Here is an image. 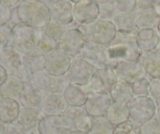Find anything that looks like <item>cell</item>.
Wrapping results in <instances>:
<instances>
[{"mask_svg":"<svg viewBox=\"0 0 160 134\" xmlns=\"http://www.w3.org/2000/svg\"><path fill=\"white\" fill-rule=\"evenodd\" d=\"M31 83L45 94H62L70 82L66 75L56 76L44 69L33 74Z\"/></svg>","mask_w":160,"mask_h":134,"instance_id":"obj_1","label":"cell"},{"mask_svg":"<svg viewBox=\"0 0 160 134\" xmlns=\"http://www.w3.org/2000/svg\"><path fill=\"white\" fill-rule=\"evenodd\" d=\"M130 119L141 126L156 115V103L151 97H134L128 104Z\"/></svg>","mask_w":160,"mask_h":134,"instance_id":"obj_2","label":"cell"},{"mask_svg":"<svg viewBox=\"0 0 160 134\" xmlns=\"http://www.w3.org/2000/svg\"><path fill=\"white\" fill-rule=\"evenodd\" d=\"M117 82V76L112 67H106L98 69L90 83L87 86L81 87L88 94L90 93L109 94Z\"/></svg>","mask_w":160,"mask_h":134,"instance_id":"obj_3","label":"cell"},{"mask_svg":"<svg viewBox=\"0 0 160 134\" xmlns=\"http://www.w3.org/2000/svg\"><path fill=\"white\" fill-rule=\"evenodd\" d=\"M97 70L98 69L91 65L87 61L81 58L75 57L72 59L70 68L66 75L70 83L79 86H85L90 83Z\"/></svg>","mask_w":160,"mask_h":134,"instance_id":"obj_4","label":"cell"},{"mask_svg":"<svg viewBox=\"0 0 160 134\" xmlns=\"http://www.w3.org/2000/svg\"><path fill=\"white\" fill-rule=\"evenodd\" d=\"M62 117L70 130H78L87 133L90 131L93 118L89 115L84 106H68Z\"/></svg>","mask_w":160,"mask_h":134,"instance_id":"obj_5","label":"cell"},{"mask_svg":"<svg viewBox=\"0 0 160 134\" xmlns=\"http://www.w3.org/2000/svg\"><path fill=\"white\" fill-rule=\"evenodd\" d=\"M117 81L133 84L135 82L147 78L146 72L139 61H122L112 68Z\"/></svg>","mask_w":160,"mask_h":134,"instance_id":"obj_6","label":"cell"},{"mask_svg":"<svg viewBox=\"0 0 160 134\" xmlns=\"http://www.w3.org/2000/svg\"><path fill=\"white\" fill-rule=\"evenodd\" d=\"M31 31L27 27L17 25L12 31L11 46L21 55H28L37 51L38 43H36L32 37Z\"/></svg>","mask_w":160,"mask_h":134,"instance_id":"obj_7","label":"cell"},{"mask_svg":"<svg viewBox=\"0 0 160 134\" xmlns=\"http://www.w3.org/2000/svg\"><path fill=\"white\" fill-rule=\"evenodd\" d=\"M77 57L87 61L96 69L104 68L106 67L112 68V64L108 58L107 48L102 45L90 46L86 43Z\"/></svg>","mask_w":160,"mask_h":134,"instance_id":"obj_8","label":"cell"},{"mask_svg":"<svg viewBox=\"0 0 160 134\" xmlns=\"http://www.w3.org/2000/svg\"><path fill=\"white\" fill-rule=\"evenodd\" d=\"M108 58L112 68L122 61H138L142 55L138 46L132 44H111L107 47Z\"/></svg>","mask_w":160,"mask_h":134,"instance_id":"obj_9","label":"cell"},{"mask_svg":"<svg viewBox=\"0 0 160 134\" xmlns=\"http://www.w3.org/2000/svg\"><path fill=\"white\" fill-rule=\"evenodd\" d=\"M72 58L62 50L56 49L45 56V70L56 76L65 75L70 68Z\"/></svg>","mask_w":160,"mask_h":134,"instance_id":"obj_10","label":"cell"},{"mask_svg":"<svg viewBox=\"0 0 160 134\" xmlns=\"http://www.w3.org/2000/svg\"><path fill=\"white\" fill-rule=\"evenodd\" d=\"M112 102L109 94L90 93L88 94V99L84 105V108L92 118L106 116V113L109 105Z\"/></svg>","mask_w":160,"mask_h":134,"instance_id":"obj_11","label":"cell"},{"mask_svg":"<svg viewBox=\"0 0 160 134\" xmlns=\"http://www.w3.org/2000/svg\"><path fill=\"white\" fill-rule=\"evenodd\" d=\"M67 108L62 94H45L40 110L44 115H62Z\"/></svg>","mask_w":160,"mask_h":134,"instance_id":"obj_12","label":"cell"},{"mask_svg":"<svg viewBox=\"0 0 160 134\" xmlns=\"http://www.w3.org/2000/svg\"><path fill=\"white\" fill-rule=\"evenodd\" d=\"M0 65L6 69L8 75H14L23 65L22 55L11 45L0 49Z\"/></svg>","mask_w":160,"mask_h":134,"instance_id":"obj_13","label":"cell"},{"mask_svg":"<svg viewBox=\"0 0 160 134\" xmlns=\"http://www.w3.org/2000/svg\"><path fill=\"white\" fill-rule=\"evenodd\" d=\"M44 96L45 93L36 87L34 84L31 83H26L18 101L21 107L40 109Z\"/></svg>","mask_w":160,"mask_h":134,"instance_id":"obj_14","label":"cell"},{"mask_svg":"<svg viewBox=\"0 0 160 134\" xmlns=\"http://www.w3.org/2000/svg\"><path fill=\"white\" fill-rule=\"evenodd\" d=\"M38 126L42 134H62L68 130L62 115H45Z\"/></svg>","mask_w":160,"mask_h":134,"instance_id":"obj_15","label":"cell"},{"mask_svg":"<svg viewBox=\"0 0 160 134\" xmlns=\"http://www.w3.org/2000/svg\"><path fill=\"white\" fill-rule=\"evenodd\" d=\"M147 75L151 78H160V52L154 50L142 53L139 59Z\"/></svg>","mask_w":160,"mask_h":134,"instance_id":"obj_16","label":"cell"},{"mask_svg":"<svg viewBox=\"0 0 160 134\" xmlns=\"http://www.w3.org/2000/svg\"><path fill=\"white\" fill-rule=\"evenodd\" d=\"M44 116L45 115L39 108L21 107L16 122L24 130H28L38 126Z\"/></svg>","mask_w":160,"mask_h":134,"instance_id":"obj_17","label":"cell"},{"mask_svg":"<svg viewBox=\"0 0 160 134\" xmlns=\"http://www.w3.org/2000/svg\"><path fill=\"white\" fill-rule=\"evenodd\" d=\"M24 83L16 75H9L6 81L0 86V97L19 100Z\"/></svg>","mask_w":160,"mask_h":134,"instance_id":"obj_18","label":"cell"},{"mask_svg":"<svg viewBox=\"0 0 160 134\" xmlns=\"http://www.w3.org/2000/svg\"><path fill=\"white\" fill-rule=\"evenodd\" d=\"M20 108L21 106L18 100L0 97V122L3 124L15 122Z\"/></svg>","mask_w":160,"mask_h":134,"instance_id":"obj_19","label":"cell"},{"mask_svg":"<svg viewBox=\"0 0 160 134\" xmlns=\"http://www.w3.org/2000/svg\"><path fill=\"white\" fill-rule=\"evenodd\" d=\"M106 118L114 126L129 120L130 114L128 104L112 102L106 111Z\"/></svg>","mask_w":160,"mask_h":134,"instance_id":"obj_20","label":"cell"},{"mask_svg":"<svg viewBox=\"0 0 160 134\" xmlns=\"http://www.w3.org/2000/svg\"><path fill=\"white\" fill-rule=\"evenodd\" d=\"M68 106H84L88 99V94L81 86L70 83L62 94Z\"/></svg>","mask_w":160,"mask_h":134,"instance_id":"obj_21","label":"cell"},{"mask_svg":"<svg viewBox=\"0 0 160 134\" xmlns=\"http://www.w3.org/2000/svg\"><path fill=\"white\" fill-rule=\"evenodd\" d=\"M109 95L112 102L118 103L128 104L134 98L131 85L121 81L117 82Z\"/></svg>","mask_w":160,"mask_h":134,"instance_id":"obj_22","label":"cell"},{"mask_svg":"<svg viewBox=\"0 0 160 134\" xmlns=\"http://www.w3.org/2000/svg\"><path fill=\"white\" fill-rule=\"evenodd\" d=\"M23 64L32 74L45 69V56L38 52H34L28 55H22Z\"/></svg>","mask_w":160,"mask_h":134,"instance_id":"obj_23","label":"cell"},{"mask_svg":"<svg viewBox=\"0 0 160 134\" xmlns=\"http://www.w3.org/2000/svg\"><path fill=\"white\" fill-rule=\"evenodd\" d=\"M114 126L109 122L106 116L93 118L92 127L88 134H112Z\"/></svg>","mask_w":160,"mask_h":134,"instance_id":"obj_24","label":"cell"},{"mask_svg":"<svg viewBox=\"0 0 160 134\" xmlns=\"http://www.w3.org/2000/svg\"><path fill=\"white\" fill-rule=\"evenodd\" d=\"M112 134H141V127L129 119L114 126Z\"/></svg>","mask_w":160,"mask_h":134,"instance_id":"obj_25","label":"cell"},{"mask_svg":"<svg viewBox=\"0 0 160 134\" xmlns=\"http://www.w3.org/2000/svg\"><path fill=\"white\" fill-rule=\"evenodd\" d=\"M134 97H148L150 94V80L144 78L131 84Z\"/></svg>","mask_w":160,"mask_h":134,"instance_id":"obj_26","label":"cell"},{"mask_svg":"<svg viewBox=\"0 0 160 134\" xmlns=\"http://www.w3.org/2000/svg\"><path fill=\"white\" fill-rule=\"evenodd\" d=\"M140 127L141 134H160V121L156 118L147 121Z\"/></svg>","mask_w":160,"mask_h":134,"instance_id":"obj_27","label":"cell"},{"mask_svg":"<svg viewBox=\"0 0 160 134\" xmlns=\"http://www.w3.org/2000/svg\"><path fill=\"white\" fill-rule=\"evenodd\" d=\"M56 49H58V46L56 45V42H53V41L49 42V41L42 40L38 43L37 52L44 55V56H46L51 52L56 50Z\"/></svg>","mask_w":160,"mask_h":134,"instance_id":"obj_28","label":"cell"},{"mask_svg":"<svg viewBox=\"0 0 160 134\" xmlns=\"http://www.w3.org/2000/svg\"><path fill=\"white\" fill-rule=\"evenodd\" d=\"M12 31L6 24L0 26V49L8 46L12 38Z\"/></svg>","mask_w":160,"mask_h":134,"instance_id":"obj_29","label":"cell"},{"mask_svg":"<svg viewBox=\"0 0 160 134\" xmlns=\"http://www.w3.org/2000/svg\"><path fill=\"white\" fill-rule=\"evenodd\" d=\"M150 97L157 104H160V78L150 80Z\"/></svg>","mask_w":160,"mask_h":134,"instance_id":"obj_30","label":"cell"},{"mask_svg":"<svg viewBox=\"0 0 160 134\" xmlns=\"http://www.w3.org/2000/svg\"><path fill=\"white\" fill-rule=\"evenodd\" d=\"M0 134H24V130L15 122L12 123L3 124Z\"/></svg>","mask_w":160,"mask_h":134,"instance_id":"obj_31","label":"cell"},{"mask_svg":"<svg viewBox=\"0 0 160 134\" xmlns=\"http://www.w3.org/2000/svg\"><path fill=\"white\" fill-rule=\"evenodd\" d=\"M11 17L9 6L0 1V26L7 24Z\"/></svg>","mask_w":160,"mask_h":134,"instance_id":"obj_32","label":"cell"},{"mask_svg":"<svg viewBox=\"0 0 160 134\" xmlns=\"http://www.w3.org/2000/svg\"><path fill=\"white\" fill-rule=\"evenodd\" d=\"M8 72H6V69L2 67V66L0 65V86L3 84L5 81L6 80L8 77Z\"/></svg>","mask_w":160,"mask_h":134,"instance_id":"obj_33","label":"cell"},{"mask_svg":"<svg viewBox=\"0 0 160 134\" xmlns=\"http://www.w3.org/2000/svg\"><path fill=\"white\" fill-rule=\"evenodd\" d=\"M24 134H42L38 130V126L33 127V128L28 129L24 130Z\"/></svg>","mask_w":160,"mask_h":134,"instance_id":"obj_34","label":"cell"},{"mask_svg":"<svg viewBox=\"0 0 160 134\" xmlns=\"http://www.w3.org/2000/svg\"><path fill=\"white\" fill-rule=\"evenodd\" d=\"M62 134H88L87 133H84V132H81V131H78V130H66Z\"/></svg>","mask_w":160,"mask_h":134,"instance_id":"obj_35","label":"cell"},{"mask_svg":"<svg viewBox=\"0 0 160 134\" xmlns=\"http://www.w3.org/2000/svg\"><path fill=\"white\" fill-rule=\"evenodd\" d=\"M18 1L19 0H1V2H2L3 3L7 5L8 6H13V5H15Z\"/></svg>","mask_w":160,"mask_h":134,"instance_id":"obj_36","label":"cell"},{"mask_svg":"<svg viewBox=\"0 0 160 134\" xmlns=\"http://www.w3.org/2000/svg\"><path fill=\"white\" fill-rule=\"evenodd\" d=\"M156 118L158 120L160 121V104H158V106L156 107Z\"/></svg>","mask_w":160,"mask_h":134,"instance_id":"obj_37","label":"cell"},{"mask_svg":"<svg viewBox=\"0 0 160 134\" xmlns=\"http://www.w3.org/2000/svg\"><path fill=\"white\" fill-rule=\"evenodd\" d=\"M2 126H3V123H2V122H0V132H1L2 128Z\"/></svg>","mask_w":160,"mask_h":134,"instance_id":"obj_38","label":"cell"},{"mask_svg":"<svg viewBox=\"0 0 160 134\" xmlns=\"http://www.w3.org/2000/svg\"><path fill=\"white\" fill-rule=\"evenodd\" d=\"M159 31H160V23H159Z\"/></svg>","mask_w":160,"mask_h":134,"instance_id":"obj_39","label":"cell"},{"mask_svg":"<svg viewBox=\"0 0 160 134\" xmlns=\"http://www.w3.org/2000/svg\"><path fill=\"white\" fill-rule=\"evenodd\" d=\"M0 1H1V0H0Z\"/></svg>","mask_w":160,"mask_h":134,"instance_id":"obj_40","label":"cell"}]
</instances>
